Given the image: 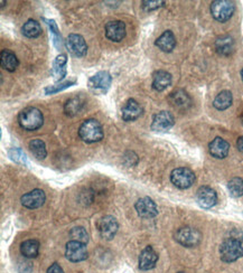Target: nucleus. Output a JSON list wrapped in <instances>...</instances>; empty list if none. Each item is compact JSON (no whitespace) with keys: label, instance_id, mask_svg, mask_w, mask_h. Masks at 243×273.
I'll list each match as a JSON object with an SVG mask.
<instances>
[{"label":"nucleus","instance_id":"nucleus-1","mask_svg":"<svg viewBox=\"0 0 243 273\" xmlns=\"http://www.w3.org/2000/svg\"><path fill=\"white\" fill-rule=\"evenodd\" d=\"M243 257L242 240L236 236L225 239L220 246V258L223 262L231 263Z\"/></svg>","mask_w":243,"mask_h":273},{"label":"nucleus","instance_id":"nucleus-2","mask_svg":"<svg viewBox=\"0 0 243 273\" xmlns=\"http://www.w3.org/2000/svg\"><path fill=\"white\" fill-rule=\"evenodd\" d=\"M19 126L27 131H35L44 123V117L40 110L34 106H27L21 110L18 115Z\"/></svg>","mask_w":243,"mask_h":273},{"label":"nucleus","instance_id":"nucleus-3","mask_svg":"<svg viewBox=\"0 0 243 273\" xmlns=\"http://www.w3.org/2000/svg\"><path fill=\"white\" fill-rule=\"evenodd\" d=\"M103 129L101 123L96 119H87L81 124L79 129L80 138L86 144L101 141L103 138Z\"/></svg>","mask_w":243,"mask_h":273},{"label":"nucleus","instance_id":"nucleus-4","mask_svg":"<svg viewBox=\"0 0 243 273\" xmlns=\"http://www.w3.org/2000/svg\"><path fill=\"white\" fill-rule=\"evenodd\" d=\"M174 237L177 243L185 247H195L202 241V234L200 231L188 226L177 230Z\"/></svg>","mask_w":243,"mask_h":273},{"label":"nucleus","instance_id":"nucleus-5","mask_svg":"<svg viewBox=\"0 0 243 273\" xmlns=\"http://www.w3.org/2000/svg\"><path fill=\"white\" fill-rule=\"evenodd\" d=\"M234 9V3L229 2V0H216L211 4V14L213 18L220 22L228 21L233 16Z\"/></svg>","mask_w":243,"mask_h":273},{"label":"nucleus","instance_id":"nucleus-6","mask_svg":"<svg viewBox=\"0 0 243 273\" xmlns=\"http://www.w3.org/2000/svg\"><path fill=\"white\" fill-rule=\"evenodd\" d=\"M111 83L112 78L110 73L106 72V71H101V72H98L97 74L91 76L87 85L90 91L94 94H105L109 91Z\"/></svg>","mask_w":243,"mask_h":273},{"label":"nucleus","instance_id":"nucleus-7","mask_svg":"<svg viewBox=\"0 0 243 273\" xmlns=\"http://www.w3.org/2000/svg\"><path fill=\"white\" fill-rule=\"evenodd\" d=\"M170 180L173 185L180 189H187L195 183V174L189 168H176L170 174Z\"/></svg>","mask_w":243,"mask_h":273},{"label":"nucleus","instance_id":"nucleus-8","mask_svg":"<svg viewBox=\"0 0 243 273\" xmlns=\"http://www.w3.org/2000/svg\"><path fill=\"white\" fill-rule=\"evenodd\" d=\"M86 244L76 241H70L67 244L65 250V257L71 262H82L87 259Z\"/></svg>","mask_w":243,"mask_h":273},{"label":"nucleus","instance_id":"nucleus-9","mask_svg":"<svg viewBox=\"0 0 243 273\" xmlns=\"http://www.w3.org/2000/svg\"><path fill=\"white\" fill-rule=\"evenodd\" d=\"M175 123L174 116L168 111H161L153 116L151 122V130L156 132H166L173 128Z\"/></svg>","mask_w":243,"mask_h":273},{"label":"nucleus","instance_id":"nucleus-10","mask_svg":"<svg viewBox=\"0 0 243 273\" xmlns=\"http://www.w3.org/2000/svg\"><path fill=\"white\" fill-rule=\"evenodd\" d=\"M118 229H119V224H118L117 219L111 215L103 216L98 222V231L104 240L114 239L118 232Z\"/></svg>","mask_w":243,"mask_h":273},{"label":"nucleus","instance_id":"nucleus-11","mask_svg":"<svg viewBox=\"0 0 243 273\" xmlns=\"http://www.w3.org/2000/svg\"><path fill=\"white\" fill-rule=\"evenodd\" d=\"M67 49L71 55L75 57H83L87 53V45L84 38L78 34H71L67 39Z\"/></svg>","mask_w":243,"mask_h":273},{"label":"nucleus","instance_id":"nucleus-12","mask_svg":"<svg viewBox=\"0 0 243 273\" xmlns=\"http://www.w3.org/2000/svg\"><path fill=\"white\" fill-rule=\"evenodd\" d=\"M46 200V195L41 189H34L27 194H24L20 198L21 205L29 210H36L43 206Z\"/></svg>","mask_w":243,"mask_h":273},{"label":"nucleus","instance_id":"nucleus-13","mask_svg":"<svg viewBox=\"0 0 243 273\" xmlns=\"http://www.w3.org/2000/svg\"><path fill=\"white\" fill-rule=\"evenodd\" d=\"M196 201L202 209L209 210L216 204L217 195L214 189L209 186H202L196 192Z\"/></svg>","mask_w":243,"mask_h":273},{"label":"nucleus","instance_id":"nucleus-14","mask_svg":"<svg viewBox=\"0 0 243 273\" xmlns=\"http://www.w3.org/2000/svg\"><path fill=\"white\" fill-rule=\"evenodd\" d=\"M126 24L121 20H111L105 25V36L108 39L119 43L126 37Z\"/></svg>","mask_w":243,"mask_h":273},{"label":"nucleus","instance_id":"nucleus-15","mask_svg":"<svg viewBox=\"0 0 243 273\" xmlns=\"http://www.w3.org/2000/svg\"><path fill=\"white\" fill-rule=\"evenodd\" d=\"M137 214L142 218H153L158 215V209L155 201L149 197H144L137 200L135 204Z\"/></svg>","mask_w":243,"mask_h":273},{"label":"nucleus","instance_id":"nucleus-16","mask_svg":"<svg viewBox=\"0 0 243 273\" xmlns=\"http://www.w3.org/2000/svg\"><path fill=\"white\" fill-rule=\"evenodd\" d=\"M158 261V254L153 250V247L148 245L141 251L139 255V269L142 271L151 270L156 266Z\"/></svg>","mask_w":243,"mask_h":273},{"label":"nucleus","instance_id":"nucleus-17","mask_svg":"<svg viewBox=\"0 0 243 273\" xmlns=\"http://www.w3.org/2000/svg\"><path fill=\"white\" fill-rule=\"evenodd\" d=\"M142 115L141 105L135 99H129L126 104L123 105L121 116L124 121L131 122L137 120V119Z\"/></svg>","mask_w":243,"mask_h":273},{"label":"nucleus","instance_id":"nucleus-18","mask_svg":"<svg viewBox=\"0 0 243 273\" xmlns=\"http://www.w3.org/2000/svg\"><path fill=\"white\" fill-rule=\"evenodd\" d=\"M209 150L211 155L216 159H224L228 157L230 151V145L227 140H224L220 136H217L214 140H212L209 145Z\"/></svg>","mask_w":243,"mask_h":273},{"label":"nucleus","instance_id":"nucleus-19","mask_svg":"<svg viewBox=\"0 0 243 273\" xmlns=\"http://www.w3.org/2000/svg\"><path fill=\"white\" fill-rule=\"evenodd\" d=\"M67 63H68V56L67 54H60L55 61L53 62L52 67V75L57 82H62L65 76H67Z\"/></svg>","mask_w":243,"mask_h":273},{"label":"nucleus","instance_id":"nucleus-20","mask_svg":"<svg viewBox=\"0 0 243 273\" xmlns=\"http://www.w3.org/2000/svg\"><path fill=\"white\" fill-rule=\"evenodd\" d=\"M155 45L161 51H163L165 53H170L175 49V46H176L175 35L173 34V32H170V31L164 32L161 36L156 39Z\"/></svg>","mask_w":243,"mask_h":273},{"label":"nucleus","instance_id":"nucleus-21","mask_svg":"<svg viewBox=\"0 0 243 273\" xmlns=\"http://www.w3.org/2000/svg\"><path fill=\"white\" fill-rule=\"evenodd\" d=\"M0 64H2V67L8 71V72H15L17 67H18L19 61L14 52L9 50H3L2 54H0Z\"/></svg>","mask_w":243,"mask_h":273},{"label":"nucleus","instance_id":"nucleus-22","mask_svg":"<svg viewBox=\"0 0 243 273\" xmlns=\"http://www.w3.org/2000/svg\"><path fill=\"white\" fill-rule=\"evenodd\" d=\"M169 102L177 109H187L192 103V100L188 94L183 90H177L169 96Z\"/></svg>","mask_w":243,"mask_h":273},{"label":"nucleus","instance_id":"nucleus-23","mask_svg":"<svg viewBox=\"0 0 243 273\" xmlns=\"http://www.w3.org/2000/svg\"><path fill=\"white\" fill-rule=\"evenodd\" d=\"M215 50L220 55L229 56L234 52V40L229 35L218 37L215 41Z\"/></svg>","mask_w":243,"mask_h":273},{"label":"nucleus","instance_id":"nucleus-24","mask_svg":"<svg viewBox=\"0 0 243 273\" xmlns=\"http://www.w3.org/2000/svg\"><path fill=\"white\" fill-rule=\"evenodd\" d=\"M170 84H171L170 73L166 72V71H157V72L153 74V80H152L153 90L162 92L166 90Z\"/></svg>","mask_w":243,"mask_h":273},{"label":"nucleus","instance_id":"nucleus-25","mask_svg":"<svg viewBox=\"0 0 243 273\" xmlns=\"http://www.w3.org/2000/svg\"><path fill=\"white\" fill-rule=\"evenodd\" d=\"M20 253L27 259H35L39 253V242L37 240H26L20 244Z\"/></svg>","mask_w":243,"mask_h":273},{"label":"nucleus","instance_id":"nucleus-26","mask_svg":"<svg viewBox=\"0 0 243 273\" xmlns=\"http://www.w3.org/2000/svg\"><path fill=\"white\" fill-rule=\"evenodd\" d=\"M232 93L230 91H222L216 96V98L213 101V105L216 110H227L231 105H232Z\"/></svg>","mask_w":243,"mask_h":273},{"label":"nucleus","instance_id":"nucleus-27","mask_svg":"<svg viewBox=\"0 0 243 273\" xmlns=\"http://www.w3.org/2000/svg\"><path fill=\"white\" fill-rule=\"evenodd\" d=\"M21 33L24 36L28 38H36L41 34V27L38 21L29 19L24 24V26L21 27Z\"/></svg>","mask_w":243,"mask_h":273},{"label":"nucleus","instance_id":"nucleus-28","mask_svg":"<svg viewBox=\"0 0 243 273\" xmlns=\"http://www.w3.org/2000/svg\"><path fill=\"white\" fill-rule=\"evenodd\" d=\"M29 150L32 151L35 158L38 160H43L47 156L45 142L40 139H33L31 142H29Z\"/></svg>","mask_w":243,"mask_h":273},{"label":"nucleus","instance_id":"nucleus-29","mask_svg":"<svg viewBox=\"0 0 243 273\" xmlns=\"http://www.w3.org/2000/svg\"><path fill=\"white\" fill-rule=\"evenodd\" d=\"M83 105H84V101H83L81 98H71L68 100V102L64 105V111L65 113L70 117H73L75 115H78L79 112L82 110Z\"/></svg>","mask_w":243,"mask_h":273},{"label":"nucleus","instance_id":"nucleus-30","mask_svg":"<svg viewBox=\"0 0 243 273\" xmlns=\"http://www.w3.org/2000/svg\"><path fill=\"white\" fill-rule=\"evenodd\" d=\"M43 21H45L46 25L49 26V28H50V32H51L52 36H53V43H54L56 49L58 51L62 50V43H63V40H62V36H61V34H60V31H58V27L56 25L55 20L54 19H46V18H43Z\"/></svg>","mask_w":243,"mask_h":273},{"label":"nucleus","instance_id":"nucleus-31","mask_svg":"<svg viewBox=\"0 0 243 273\" xmlns=\"http://www.w3.org/2000/svg\"><path fill=\"white\" fill-rule=\"evenodd\" d=\"M228 188L232 197H241V196H243V179L239 177L232 178L228 184Z\"/></svg>","mask_w":243,"mask_h":273},{"label":"nucleus","instance_id":"nucleus-32","mask_svg":"<svg viewBox=\"0 0 243 273\" xmlns=\"http://www.w3.org/2000/svg\"><path fill=\"white\" fill-rule=\"evenodd\" d=\"M70 236H71V239H72V241L84 243V244H86V243L89 242V234L81 226L71 230Z\"/></svg>","mask_w":243,"mask_h":273},{"label":"nucleus","instance_id":"nucleus-33","mask_svg":"<svg viewBox=\"0 0 243 273\" xmlns=\"http://www.w3.org/2000/svg\"><path fill=\"white\" fill-rule=\"evenodd\" d=\"M76 83V81H67V82H60L57 83V84H54V85H50L45 87V93L49 94V96H51V94H54V93H57V92H61L63 90H65V88H68L70 86L74 85Z\"/></svg>","mask_w":243,"mask_h":273},{"label":"nucleus","instance_id":"nucleus-34","mask_svg":"<svg viewBox=\"0 0 243 273\" xmlns=\"http://www.w3.org/2000/svg\"><path fill=\"white\" fill-rule=\"evenodd\" d=\"M8 155L10 159L14 160V162L17 164H21V165L27 164V157L25 155V152H24L21 149H19V148H11L8 152Z\"/></svg>","mask_w":243,"mask_h":273},{"label":"nucleus","instance_id":"nucleus-35","mask_svg":"<svg viewBox=\"0 0 243 273\" xmlns=\"http://www.w3.org/2000/svg\"><path fill=\"white\" fill-rule=\"evenodd\" d=\"M165 5V2H148V0H144L142 2V8H144L146 11H151V10H156L158 8H161L162 6Z\"/></svg>","mask_w":243,"mask_h":273},{"label":"nucleus","instance_id":"nucleus-36","mask_svg":"<svg viewBox=\"0 0 243 273\" xmlns=\"http://www.w3.org/2000/svg\"><path fill=\"white\" fill-rule=\"evenodd\" d=\"M47 273H64L62 266L58 263H53L49 269H47Z\"/></svg>","mask_w":243,"mask_h":273},{"label":"nucleus","instance_id":"nucleus-37","mask_svg":"<svg viewBox=\"0 0 243 273\" xmlns=\"http://www.w3.org/2000/svg\"><path fill=\"white\" fill-rule=\"evenodd\" d=\"M236 146H238V149H239V151L243 153V135H242V136H240V138H239L238 142H236Z\"/></svg>","mask_w":243,"mask_h":273},{"label":"nucleus","instance_id":"nucleus-38","mask_svg":"<svg viewBox=\"0 0 243 273\" xmlns=\"http://www.w3.org/2000/svg\"><path fill=\"white\" fill-rule=\"evenodd\" d=\"M241 78H242V81H243V67L241 70Z\"/></svg>","mask_w":243,"mask_h":273},{"label":"nucleus","instance_id":"nucleus-39","mask_svg":"<svg viewBox=\"0 0 243 273\" xmlns=\"http://www.w3.org/2000/svg\"><path fill=\"white\" fill-rule=\"evenodd\" d=\"M4 6H5V2L4 0H2V7H4Z\"/></svg>","mask_w":243,"mask_h":273},{"label":"nucleus","instance_id":"nucleus-40","mask_svg":"<svg viewBox=\"0 0 243 273\" xmlns=\"http://www.w3.org/2000/svg\"><path fill=\"white\" fill-rule=\"evenodd\" d=\"M241 120H242V123H243V116L241 117Z\"/></svg>","mask_w":243,"mask_h":273},{"label":"nucleus","instance_id":"nucleus-41","mask_svg":"<svg viewBox=\"0 0 243 273\" xmlns=\"http://www.w3.org/2000/svg\"><path fill=\"white\" fill-rule=\"evenodd\" d=\"M179 273H184V272H179Z\"/></svg>","mask_w":243,"mask_h":273}]
</instances>
